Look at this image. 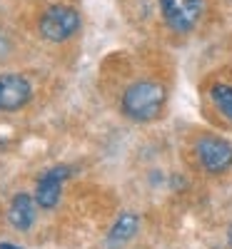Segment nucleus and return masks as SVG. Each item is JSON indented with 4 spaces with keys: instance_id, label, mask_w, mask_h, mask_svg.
<instances>
[{
    "instance_id": "obj_1",
    "label": "nucleus",
    "mask_w": 232,
    "mask_h": 249,
    "mask_svg": "<svg viewBox=\"0 0 232 249\" xmlns=\"http://www.w3.org/2000/svg\"><path fill=\"white\" fill-rule=\"evenodd\" d=\"M122 115L133 122H153L162 115L165 88L155 80H137L122 92Z\"/></svg>"
},
{
    "instance_id": "obj_2",
    "label": "nucleus",
    "mask_w": 232,
    "mask_h": 249,
    "mask_svg": "<svg viewBox=\"0 0 232 249\" xmlns=\"http://www.w3.org/2000/svg\"><path fill=\"white\" fill-rule=\"evenodd\" d=\"M38 28L48 43H68L80 30V13L70 5H50L40 15Z\"/></svg>"
},
{
    "instance_id": "obj_3",
    "label": "nucleus",
    "mask_w": 232,
    "mask_h": 249,
    "mask_svg": "<svg viewBox=\"0 0 232 249\" xmlns=\"http://www.w3.org/2000/svg\"><path fill=\"white\" fill-rule=\"evenodd\" d=\"M195 157L207 175H222L232 167V144L217 135H202L195 142Z\"/></svg>"
},
{
    "instance_id": "obj_4",
    "label": "nucleus",
    "mask_w": 232,
    "mask_h": 249,
    "mask_svg": "<svg viewBox=\"0 0 232 249\" xmlns=\"http://www.w3.org/2000/svg\"><path fill=\"white\" fill-rule=\"evenodd\" d=\"M165 23L175 33H190L202 18L205 0H160Z\"/></svg>"
},
{
    "instance_id": "obj_5",
    "label": "nucleus",
    "mask_w": 232,
    "mask_h": 249,
    "mask_svg": "<svg viewBox=\"0 0 232 249\" xmlns=\"http://www.w3.org/2000/svg\"><path fill=\"white\" fill-rule=\"evenodd\" d=\"M33 100V85L25 75H0V112H18Z\"/></svg>"
},
{
    "instance_id": "obj_6",
    "label": "nucleus",
    "mask_w": 232,
    "mask_h": 249,
    "mask_svg": "<svg viewBox=\"0 0 232 249\" xmlns=\"http://www.w3.org/2000/svg\"><path fill=\"white\" fill-rule=\"evenodd\" d=\"M70 167L68 164H55V167L45 170L43 175L38 177L35 182V202L40 210H55L58 202H60V195H62V182L70 177Z\"/></svg>"
},
{
    "instance_id": "obj_7",
    "label": "nucleus",
    "mask_w": 232,
    "mask_h": 249,
    "mask_svg": "<svg viewBox=\"0 0 232 249\" xmlns=\"http://www.w3.org/2000/svg\"><path fill=\"white\" fill-rule=\"evenodd\" d=\"M35 217H38V202L33 195L28 192H18L10 204H8V222L13 230L18 232H28L30 227L35 224Z\"/></svg>"
},
{
    "instance_id": "obj_8",
    "label": "nucleus",
    "mask_w": 232,
    "mask_h": 249,
    "mask_svg": "<svg viewBox=\"0 0 232 249\" xmlns=\"http://www.w3.org/2000/svg\"><path fill=\"white\" fill-rule=\"evenodd\" d=\"M137 230H140V217L135 212H120L117 219L110 227V232L105 234V247L108 249H122L128 242L135 239Z\"/></svg>"
},
{
    "instance_id": "obj_9",
    "label": "nucleus",
    "mask_w": 232,
    "mask_h": 249,
    "mask_svg": "<svg viewBox=\"0 0 232 249\" xmlns=\"http://www.w3.org/2000/svg\"><path fill=\"white\" fill-rule=\"evenodd\" d=\"M210 102L215 105V110L232 124V85L230 82H215L210 88Z\"/></svg>"
},
{
    "instance_id": "obj_10",
    "label": "nucleus",
    "mask_w": 232,
    "mask_h": 249,
    "mask_svg": "<svg viewBox=\"0 0 232 249\" xmlns=\"http://www.w3.org/2000/svg\"><path fill=\"white\" fill-rule=\"evenodd\" d=\"M10 50H13V45H10V37H8V33L0 28V60H5L8 55H10Z\"/></svg>"
},
{
    "instance_id": "obj_11",
    "label": "nucleus",
    "mask_w": 232,
    "mask_h": 249,
    "mask_svg": "<svg viewBox=\"0 0 232 249\" xmlns=\"http://www.w3.org/2000/svg\"><path fill=\"white\" fill-rule=\"evenodd\" d=\"M0 249H23V247H18L13 242H0Z\"/></svg>"
},
{
    "instance_id": "obj_12",
    "label": "nucleus",
    "mask_w": 232,
    "mask_h": 249,
    "mask_svg": "<svg viewBox=\"0 0 232 249\" xmlns=\"http://www.w3.org/2000/svg\"><path fill=\"white\" fill-rule=\"evenodd\" d=\"M227 242H230V247H232V224H230V230H227Z\"/></svg>"
}]
</instances>
